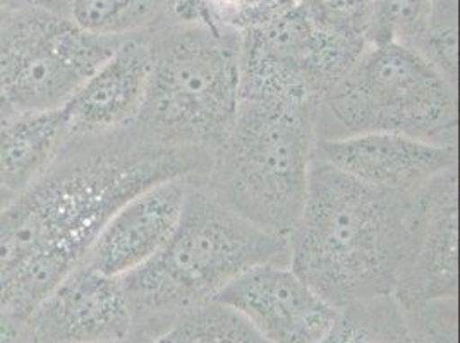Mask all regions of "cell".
Returning <instances> with one entry per match:
<instances>
[{
  "label": "cell",
  "instance_id": "7402d4cb",
  "mask_svg": "<svg viewBox=\"0 0 460 343\" xmlns=\"http://www.w3.org/2000/svg\"><path fill=\"white\" fill-rule=\"evenodd\" d=\"M412 343H459L457 299L401 304Z\"/></svg>",
  "mask_w": 460,
  "mask_h": 343
},
{
  "label": "cell",
  "instance_id": "f1b7e54d",
  "mask_svg": "<svg viewBox=\"0 0 460 343\" xmlns=\"http://www.w3.org/2000/svg\"><path fill=\"white\" fill-rule=\"evenodd\" d=\"M5 16H7V13H2V11H0V26H2V22L5 20Z\"/></svg>",
  "mask_w": 460,
  "mask_h": 343
},
{
  "label": "cell",
  "instance_id": "ac0fdd59",
  "mask_svg": "<svg viewBox=\"0 0 460 343\" xmlns=\"http://www.w3.org/2000/svg\"><path fill=\"white\" fill-rule=\"evenodd\" d=\"M155 343H271L234 307L210 301L179 318Z\"/></svg>",
  "mask_w": 460,
  "mask_h": 343
},
{
  "label": "cell",
  "instance_id": "484cf974",
  "mask_svg": "<svg viewBox=\"0 0 460 343\" xmlns=\"http://www.w3.org/2000/svg\"><path fill=\"white\" fill-rule=\"evenodd\" d=\"M37 0H0V11L2 13H16L24 7L35 5Z\"/></svg>",
  "mask_w": 460,
  "mask_h": 343
},
{
  "label": "cell",
  "instance_id": "83f0119b",
  "mask_svg": "<svg viewBox=\"0 0 460 343\" xmlns=\"http://www.w3.org/2000/svg\"><path fill=\"white\" fill-rule=\"evenodd\" d=\"M114 343H155V340L143 339V337H137V335H131V337H129V339H126V340H120V342Z\"/></svg>",
  "mask_w": 460,
  "mask_h": 343
},
{
  "label": "cell",
  "instance_id": "4316f807",
  "mask_svg": "<svg viewBox=\"0 0 460 343\" xmlns=\"http://www.w3.org/2000/svg\"><path fill=\"white\" fill-rule=\"evenodd\" d=\"M11 199H13V196L0 188V210L5 208L11 203Z\"/></svg>",
  "mask_w": 460,
  "mask_h": 343
},
{
  "label": "cell",
  "instance_id": "52a82bcc",
  "mask_svg": "<svg viewBox=\"0 0 460 343\" xmlns=\"http://www.w3.org/2000/svg\"><path fill=\"white\" fill-rule=\"evenodd\" d=\"M124 40L90 35L40 5L7 13L0 86L18 112L58 110Z\"/></svg>",
  "mask_w": 460,
  "mask_h": 343
},
{
  "label": "cell",
  "instance_id": "ffe728a7",
  "mask_svg": "<svg viewBox=\"0 0 460 343\" xmlns=\"http://www.w3.org/2000/svg\"><path fill=\"white\" fill-rule=\"evenodd\" d=\"M433 0H373L367 43H401L418 50Z\"/></svg>",
  "mask_w": 460,
  "mask_h": 343
},
{
  "label": "cell",
  "instance_id": "8fae6325",
  "mask_svg": "<svg viewBox=\"0 0 460 343\" xmlns=\"http://www.w3.org/2000/svg\"><path fill=\"white\" fill-rule=\"evenodd\" d=\"M394 297L399 304L459 297L457 169L418 192L411 251Z\"/></svg>",
  "mask_w": 460,
  "mask_h": 343
},
{
  "label": "cell",
  "instance_id": "7c38bea8",
  "mask_svg": "<svg viewBox=\"0 0 460 343\" xmlns=\"http://www.w3.org/2000/svg\"><path fill=\"white\" fill-rule=\"evenodd\" d=\"M30 320L41 343H114L133 335L120 278L84 261L47 295Z\"/></svg>",
  "mask_w": 460,
  "mask_h": 343
},
{
  "label": "cell",
  "instance_id": "cb8c5ba5",
  "mask_svg": "<svg viewBox=\"0 0 460 343\" xmlns=\"http://www.w3.org/2000/svg\"><path fill=\"white\" fill-rule=\"evenodd\" d=\"M0 343H41L30 316L0 309Z\"/></svg>",
  "mask_w": 460,
  "mask_h": 343
},
{
  "label": "cell",
  "instance_id": "277c9868",
  "mask_svg": "<svg viewBox=\"0 0 460 343\" xmlns=\"http://www.w3.org/2000/svg\"><path fill=\"white\" fill-rule=\"evenodd\" d=\"M145 39L152 73L136 128L156 145L210 158L237 112L243 35L171 13Z\"/></svg>",
  "mask_w": 460,
  "mask_h": 343
},
{
  "label": "cell",
  "instance_id": "5b68a950",
  "mask_svg": "<svg viewBox=\"0 0 460 343\" xmlns=\"http://www.w3.org/2000/svg\"><path fill=\"white\" fill-rule=\"evenodd\" d=\"M313 105L239 96L229 131L199 177L203 188L251 224L288 239L314 160Z\"/></svg>",
  "mask_w": 460,
  "mask_h": 343
},
{
  "label": "cell",
  "instance_id": "e0dca14e",
  "mask_svg": "<svg viewBox=\"0 0 460 343\" xmlns=\"http://www.w3.org/2000/svg\"><path fill=\"white\" fill-rule=\"evenodd\" d=\"M318 343H412L394 295L349 305Z\"/></svg>",
  "mask_w": 460,
  "mask_h": 343
},
{
  "label": "cell",
  "instance_id": "4fadbf2b",
  "mask_svg": "<svg viewBox=\"0 0 460 343\" xmlns=\"http://www.w3.org/2000/svg\"><path fill=\"white\" fill-rule=\"evenodd\" d=\"M190 184L191 177H173L139 192L109 220L84 263L122 277L150 261L172 237Z\"/></svg>",
  "mask_w": 460,
  "mask_h": 343
},
{
  "label": "cell",
  "instance_id": "d4e9b609",
  "mask_svg": "<svg viewBox=\"0 0 460 343\" xmlns=\"http://www.w3.org/2000/svg\"><path fill=\"white\" fill-rule=\"evenodd\" d=\"M14 114H18V110L14 109V105L11 103V100L7 98L5 92L0 86V124L5 122L7 119H11Z\"/></svg>",
  "mask_w": 460,
  "mask_h": 343
},
{
  "label": "cell",
  "instance_id": "3957f363",
  "mask_svg": "<svg viewBox=\"0 0 460 343\" xmlns=\"http://www.w3.org/2000/svg\"><path fill=\"white\" fill-rule=\"evenodd\" d=\"M265 263L288 265V239L256 227L213 198L199 177H191L169 242L143 267L119 277L133 335L156 340L179 318Z\"/></svg>",
  "mask_w": 460,
  "mask_h": 343
},
{
  "label": "cell",
  "instance_id": "7a4b0ae2",
  "mask_svg": "<svg viewBox=\"0 0 460 343\" xmlns=\"http://www.w3.org/2000/svg\"><path fill=\"white\" fill-rule=\"evenodd\" d=\"M416 198L369 188L314 158L288 237V267L337 311L394 295L411 251Z\"/></svg>",
  "mask_w": 460,
  "mask_h": 343
},
{
  "label": "cell",
  "instance_id": "6da1fadb",
  "mask_svg": "<svg viewBox=\"0 0 460 343\" xmlns=\"http://www.w3.org/2000/svg\"><path fill=\"white\" fill-rule=\"evenodd\" d=\"M208 160L156 145L136 126L69 136L39 182L0 210V309L31 316L126 203L162 180L203 177Z\"/></svg>",
  "mask_w": 460,
  "mask_h": 343
},
{
  "label": "cell",
  "instance_id": "ba28073f",
  "mask_svg": "<svg viewBox=\"0 0 460 343\" xmlns=\"http://www.w3.org/2000/svg\"><path fill=\"white\" fill-rule=\"evenodd\" d=\"M366 41L320 28L296 4L241 43L239 96H265L313 105L345 76Z\"/></svg>",
  "mask_w": 460,
  "mask_h": 343
},
{
  "label": "cell",
  "instance_id": "f546056e",
  "mask_svg": "<svg viewBox=\"0 0 460 343\" xmlns=\"http://www.w3.org/2000/svg\"><path fill=\"white\" fill-rule=\"evenodd\" d=\"M177 2H181V0H171V5H172V4H177Z\"/></svg>",
  "mask_w": 460,
  "mask_h": 343
},
{
  "label": "cell",
  "instance_id": "8992f818",
  "mask_svg": "<svg viewBox=\"0 0 460 343\" xmlns=\"http://www.w3.org/2000/svg\"><path fill=\"white\" fill-rule=\"evenodd\" d=\"M457 86L412 47L371 45L314 109L316 141L402 134L457 146Z\"/></svg>",
  "mask_w": 460,
  "mask_h": 343
},
{
  "label": "cell",
  "instance_id": "d6986e66",
  "mask_svg": "<svg viewBox=\"0 0 460 343\" xmlns=\"http://www.w3.org/2000/svg\"><path fill=\"white\" fill-rule=\"evenodd\" d=\"M297 0H181L171 5L177 16H199L244 35L286 14Z\"/></svg>",
  "mask_w": 460,
  "mask_h": 343
},
{
  "label": "cell",
  "instance_id": "2e32d148",
  "mask_svg": "<svg viewBox=\"0 0 460 343\" xmlns=\"http://www.w3.org/2000/svg\"><path fill=\"white\" fill-rule=\"evenodd\" d=\"M35 5L102 39L139 37L171 16V0H37Z\"/></svg>",
  "mask_w": 460,
  "mask_h": 343
},
{
  "label": "cell",
  "instance_id": "30bf717a",
  "mask_svg": "<svg viewBox=\"0 0 460 343\" xmlns=\"http://www.w3.org/2000/svg\"><path fill=\"white\" fill-rule=\"evenodd\" d=\"M314 158L369 188L403 196H416L459 167L457 146L388 133L316 141Z\"/></svg>",
  "mask_w": 460,
  "mask_h": 343
},
{
  "label": "cell",
  "instance_id": "5bb4252c",
  "mask_svg": "<svg viewBox=\"0 0 460 343\" xmlns=\"http://www.w3.org/2000/svg\"><path fill=\"white\" fill-rule=\"evenodd\" d=\"M150 73L145 35L124 40L62 107L69 136H107L133 128L146 98Z\"/></svg>",
  "mask_w": 460,
  "mask_h": 343
},
{
  "label": "cell",
  "instance_id": "44dd1931",
  "mask_svg": "<svg viewBox=\"0 0 460 343\" xmlns=\"http://www.w3.org/2000/svg\"><path fill=\"white\" fill-rule=\"evenodd\" d=\"M459 0H433L426 33L418 47L443 76L459 86Z\"/></svg>",
  "mask_w": 460,
  "mask_h": 343
},
{
  "label": "cell",
  "instance_id": "9c48e42d",
  "mask_svg": "<svg viewBox=\"0 0 460 343\" xmlns=\"http://www.w3.org/2000/svg\"><path fill=\"white\" fill-rule=\"evenodd\" d=\"M215 301L239 311L271 343H318L339 316L286 263L251 268Z\"/></svg>",
  "mask_w": 460,
  "mask_h": 343
},
{
  "label": "cell",
  "instance_id": "603a6c76",
  "mask_svg": "<svg viewBox=\"0 0 460 343\" xmlns=\"http://www.w3.org/2000/svg\"><path fill=\"white\" fill-rule=\"evenodd\" d=\"M297 5L326 31L367 43L373 0H297Z\"/></svg>",
  "mask_w": 460,
  "mask_h": 343
},
{
  "label": "cell",
  "instance_id": "9a60e30c",
  "mask_svg": "<svg viewBox=\"0 0 460 343\" xmlns=\"http://www.w3.org/2000/svg\"><path fill=\"white\" fill-rule=\"evenodd\" d=\"M69 137L62 109L18 112L0 124V188L28 191L56 162Z\"/></svg>",
  "mask_w": 460,
  "mask_h": 343
}]
</instances>
